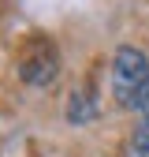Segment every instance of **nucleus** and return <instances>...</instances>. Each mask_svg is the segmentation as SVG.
<instances>
[{"label": "nucleus", "instance_id": "1", "mask_svg": "<svg viewBox=\"0 0 149 157\" xmlns=\"http://www.w3.org/2000/svg\"><path fill=\"white\" fill-rule=\"evenodd\" d=\"M112 97L123 109L142 112V120H149V60L145 52L134 45L116 49L112 60Z\"/></svg>", "mask_w": 149, "mask_h": 157}, {"label": "nucleus", "instance_id": "2", "mask_svg": "<svg viewBox=\"0 0 149 157\" xmlns=\"http://www.w3.org/2000/svg\"><path fill=\"white\" fill-rule=\"evenodd\" d=\"M56 71H60V56H56V45L49 37H30V45L23 52V60H19V75H23V82L41 90V86H52Z\"/></svg>", "mask_w": 149, "mask_h": 157}, {"label": "nucleus", "instance_id": "3", "mask_svg": "<svg viewBox=\"0 0 149 157\" xmlns=\"http://www.w3.org/2000/svg\"><path fill=\"white\" fill-rule=\"evenodd\" d=\"M130 146H134V157H149V120H142L130 135Z\"/></svg>", "mask_w": 149, "mask_h": 157}]
</instances>
